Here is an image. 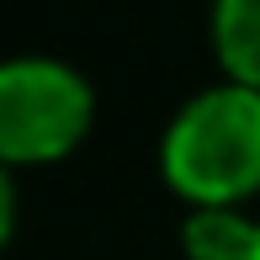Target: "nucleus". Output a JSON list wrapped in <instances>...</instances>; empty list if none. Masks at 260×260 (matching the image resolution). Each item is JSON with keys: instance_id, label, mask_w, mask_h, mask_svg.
I'll return each instance as SVG.
<instances>
[{"instance_id": "f257e3e1", "label": "nucleus", "mask_w": 260, "mask_h": 260, "mask_svg": "<svg viewBox=\"0 0 260 260\" xmlns=\"http://www.w3.org/2000/svg\"><path fill=\"white\" fill-rule=\"evenodd\" d=\"M159 170L191 207H239L260 191V90L207 85L170 117Z\"/></svg>"}, {"instance_id": "f03ea898", "label": "nucleus", "mask_w": 260, "mask_h": 260, "mask_svg": "<svg viewBox=\"0 0 260 260\" xmlns=\"http://www.w3.org/2000/svg\"><path fill=\"white\" fill-rule=\"evenodd\" d=\"M96 96L64 58H6L0 64V165H53L90 133Z\"/></svg>"}, {"instance_id": "7ed1b4c3", "label": "nucleus", "mask_w": 260, "mask_h": 260, "mask_svg": "<svg viewBox=\"0 0 260 260\" xmlns=\"http://www.w3.org/2000/svg\"><path fill=\"white\" fill-rule=\"evenodd\" d=\"M186 260H255L260 223L239 207H191L181 223Z\"/></svg>"}, {"instance_id": "20e7f679", "label": "nucleus", "mask_w": 260, "mask_h": 260, "mask_svg": "<svg viewBox=\"0 0 260 260\" xmlns=\"http://www.w3.org/2000/svg\"><path fill=\"white\" fill-rule=\"evenodd\" d=\"M212 48L234 85L260 90V0H212Z\"/></svg>"}, {"instance_id": "39448f33", "label": "nucleus", "mask_w": 260, "mask_h": 260, "mask_svg": "<svg viewBox=\"0 0 260 260\" xmlns=\"http://www.w3.org/2000/svg\"><path fill=\"white\" fill-rule=\"evenodd\" d=\"M11 229H16V181H11V170L0 165V250H6Z\"/></svg>"}, {"instance_id": "423d86ee", "label": "nucleus", "mask_w": 260, "mask_h": 260, "mask_svg": "<svg viewBox=\"0 0 260 260\" xmlns=\"http://www.w3.org/2000/svg\"><path fill=\"white\" fill-rule=\"evenodd\" d=\"M255 260H260V250H255Z\"/></svg>"}]
</instances>
